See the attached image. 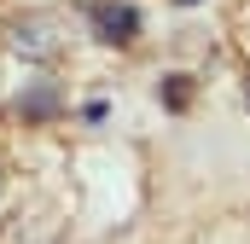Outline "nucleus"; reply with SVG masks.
<instances>
[{
    "mask_svg": "<svg viewBox=\"0 0 250 244\" xmlns=\"http://www.w3.org/2000/svg\"><path fill=\"white\" fill-rule=\"evenodd\" d=\"M87 18H93L99 41H117V47H128V41L140 35V12H134V6H123V0H99V6H87Z\"/></svg>",
    "mask_w": 250,
    "mask_h": 244,
    "instance_id": "1",
    "label": "nucleus"
},
{
    "mask_svg": "<svg viewBox=\"0 0 250 244\" xmlns=\"http://www.w3.org/2000/svg\"><path fill=\"white\" fill-rule=\"evenodd\" d=\"M163 99H169V105L181 111V105H187V76H169V87H163Z\"/></svg>",
    "mask_w": 250,
    "mask_h": 244,
    "instance_id": "2",
    "label": "nucleus"
},
{
    "mask_svg": "<svg viewBox=\"0 0 250 244\" xmlns=\"http://www.w3.org/2000/svg\"><path fill=\"white\" fill-rule=\"evenodd\" d=\"M181 6H192V0H181Z\"/></svg>",
    "mask_w": 250,
    "mask_h": 244,
    "instance_id": "3",
    "label": "nucleus"
}]
</instances>
